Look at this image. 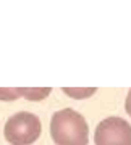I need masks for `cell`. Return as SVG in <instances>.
Listing matches in <instances>:
<instances>
[{"label":"cell","mask_w":131,"mask_h":145,"mask_svg":"<svg viewBox=\"0 0 131 145\" xmlns=\"http://www.w3.org/2000/svg\"><path fill=\"white\" fill-rule=\"evenodd\" d=\"M50 135L57 145L89 144V127L86 119L71 108L53 113L50 121Z\"/></svg>","instance_id":"obj_1"},{"label":"cell","mask_w":131,"mask_h":145,"mask_svg":"<svg viewBox=\"0 0 131 145\" xmlns=\"http://www.w3.org/2000/svg\"><path fill=\"white\" fill-rule=\"evenodd\" d=\"M42 132L41 121L34 113L20 111L13 114L5 123V139L11 145H31L34 144Z\"/></svg>","instance_id":"obj_2"},{"label":"cell","mask_w":131,"mask_h":145,"mask_svg":"<svg viewBox=\"0 0 131 145\" xmlns=\"http://www.w3.org/2000/svg\"><path fill=\"white\" fill-rule=\"evenodd\" d=\"M95 145H131V126L118 116L100 121L94 132Z\"/></svg>","instance_id":"obj_3"},{"label":"cell","mask_w":131,"mask_h":145,"mask_svg":"<svg viewBox=\"0 0 131 145\" xmlns=\"http://www.w3.org/2000/svg\"><path fill=\"white\" fill-rule=\"evenodd\" d=\"M52 89L50 87H44V89H21V95L26 97L28 100L31 102H39V100H44L50 93Z\"/></svg>","instance_id":"obj_4"},{"label":"cell","mask_w":131,"mask_h":145,"mask_svg":"<svg viewBox=\"0 0 131 145\" xmlns=\"http://www.w3.org/2000/svg\"><path fill=\"white\" fill-rule=\"evenodd\" d=\"M63 92L73 97V99H86V97H91L92 93L95 92V89H63Z\"/></svg>","instance_id":"obj_5"},{"label":"cell","mask_w":131,"mask_h":145,"mask_svg":"<svg viewBox=\"0 0 131 145\" xmlns=\"http://www.w3.org/2000/svg\"><path fill=\"white\" fill-rule=\"evenodd\" d=\"M21 95V89H0V100H5V102H11L16 100Z\"/></svg>","instance_id":"obj_6"},{"label":"cell","mask_w":131,"mask_h":145,"mask_svg":"<svg viewBox=\"0 0 131 145\" xmlns=\"http://www.w3.org/2000/svg\"><path fill=\"white\" fill-rule=\"evenodd\" d=\"M125 110L126 113L131 116V90L128 92V97H126V102H125Z\"/></svg>","instance_id":"obj_7"}]
</instances>
